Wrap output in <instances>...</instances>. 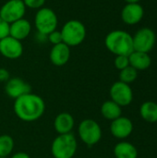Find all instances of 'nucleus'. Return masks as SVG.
<instances>
[{
    "mask_svg": "<svg viewBox=\"0 0 157 158\" xmlns=\"http://www.w3.org/2000/svg\"><path fill=\"white\" fill-rule=\"evenodd\" d=\"M75 126V120L71 114L68 112L59 113L54 120V128L58 134L70 133Z\"/></svg>",
    "mask_w": 157,
    "mask_h": 158,
    "instance_id": "16",
    "label": "nucleus"
},
{
    "mask_svg": "<svg viewBox=\"0 0 157 158\" xmlns=\"http://www.w3.org/2000/svg\"><path fill=\"white\" fill-rule=\"evenodd\" d=\"M63 43L69 47L81 44L86 38V27L79 19L68 20L60 30Z\"/></svg>",
    "mask_w": 157,
    "mask_h": 158,
    "instance_id": "3",
    "label": "nucleus"
},
{
    "mask_svg": "<svg viewBox=\"0 0 157 158\" xmlns=\"http://www.w3.org/2000/svg\"><path fill=\"white\" fill-rule=\"evenodd\" d=\"M116 158H138V150L135 145L129 142H120L114 147Z\"/></svg>",
    "mask_w": 157,
    "mask_h": 158,
    "instance_id": "18",
    "label": "nucleus"
},
{
    "mask_svg": "<svg viewBox=\"0 0 157 158\" xmlns=\"http://www.w3.org/2000/svg\"><path fill=\"white\" fill-rule=\"evenodd\" d=\"M34 39L39 44H43V43L48 42L47 35L46 34H43V33H41V32H38V31H36V33L34 35Z\"/></svg>",
    "mask_w": 157,
    "mask_h": 158,
    "instance_id": "28",
    "label": "nucleus"
},
{
    "mask_svg": "<svg viewBox=\"0 0 157 158\" xmlns=\"http://www.w3.org/2000/svg\"><path fill=\"white\" fill-rule=\"evenodd\" d=\"M141 0H125V2L127 4H130V3H139Z\"/></svg>",
    "mask_w": 157,
    "mask_h": 158,
    "instance_id": "30",
    "label": "nucleus"
},
{
    "mask_svg": "<svg viewBox=\"0 0 157 158\" xmlns=\"http://www.w3.org/2000/svg\"><path fill=\"white\" fill-rule=\"evenodd\" d=\"M137 78H138V70L132 68L131 66H129L124 69L119 70V81L124 83L130 84L133 81H135Z\"/></svg>",
    "mask_w": 157,
    "mask_h": 158,
    "instance_id": "22",
    "label": "nucleus"
},
{
    "mask_svg": "<svg viewBox=\"0 0 157 158\" xmlns=\"http://www.w3.org/2000/svg\"><path fill=\"white\" fill-rule=\"evenodd\" d=\"M58 25L56 13L50 7L43 6L37 10L34 16V26L38 32L48 35L56 31Z\"/></svg>",
    "mask_w": 157,
    "mask_h": 158,
    "instance_id": "6",
    "label": "nucleus"
},
{
    "mask_svg": "<svg viewBox=\"0 0 157 158\" xmlns=\"http://www.w3.org/2000/svg\"><path fill=\"white\" fill-rule=\"evenodd\" d=\"M130 66L139 70H145L152 65V58L148 53L133 51L129 56Z\"/></svg>",
    "mask_w": 157,
    "mask_h": 158,
    "instance_id": "17",
    "label": "nucleus"
},
{
    "mask_svg": "<svg viewBox=\"0 0 157 158\" xmlns=\"http://www.w3.org/2000/svg\"><path fill=\"white\" fill-rule=\"evenodd\" d=\"M14 149V140L8 134L0 135V158L7 157Z\"/></svg>",
    "mask_w": 157,
    "mask_h": 158,
    "instance_id": "21",
    "label": "nucleus"
},
{
    "mask_svg": "<svg viewBox=\"0 0 157 158\" xmlns=\"http://www.w3.org/2000/svg\"><path fill=\"white\" fill-rule=\"evenodd\" d=\"M9 35V24L0 18V40Z\"/></svg>",
    "mask_w": 157,
    "mask_h": 158,
    "instance_id": "26",
    "label": "nucleus"
},
{
    "mask_svg": "<svg viewBox=\"0 0 157 158\" xmlns=\"http://www.w3.org/2000/svg\"><path fill=\"white\" fill-rule=\"evenodd\" d=\"M46 0H23V3L26 6V8L31 9H40L44 6Z\"/></svg>",
    "mask_w": 157,
    "mask_h": 158,
    "instance_id": "24",
    "label": "nucleus"
},
{
    "mask_svg": "<svg viewBox=\"0 0 157 158\" xmlns=\"http://www.w3.org/2000/svg\"><path fill=\"white\" fill-rule=\"evenodd\" d=\"M47 40H48V43L52 44L53 45L57 44H60V43H63V39H62L61 32H60V31H57V30L50 32L47 35Z\"/></svg>",
    "mask_w": 157,
    "mask_h": 158,
    "instance_id": "25",
    "label": "nucleus"
},
{
    "mask_svg": "<svg viewBox=\"0 0 157 158\" xmlns=\"http://www.w3.org/2000/svg\"><path fill=\"white\" fill-rule=\"evenodd\" d=\"M110 98L118 106H128L133 101V91L130 84L118 81L112 84L109 90Z\"/></svg>",
    "mask_w": 157,
    "mask_h": 158,
    "instance_id": "9",
    "label": "nucleus"
},
{
    "mask_svg": "<svg viewBox=\"0 0 157 158\" xmlns=\"http://www.w3.org/2000/svg\"><path fill=\"white\" fill-rule=\"evenodd\" d=\"M77 148V139L71 132L58 134L52 142L51 153L54 158H73Z\"/></svg>",
    "mask_w": 157,
    "mask_h": 158,
    "instance_id": "4",
    "label": "nucleus"
},
{
    "mask_svg": "<svg viewBox=\"0 0 157 158\" xmlns=\"http://www.w3.org/2000/svg\"><path fill=\"white\" fill-rule=\"evenodd\" d=\"M140 115L148 123H157V103L153 101L143 103L140 107Z\"/></svg>",
    "mask_w": 157,
    "mask_h": 158,
    "instance_id": "20",
    "label": "nucleus"
},
{
    "mask_svg": "<svg viewBox=\"0 0 157 158\" xmlns=\"http://www.w3.org/2000/svg\"><path fill=\"white\" fill-rule=\"evenodd\" d=\"M13 109L15 115L20 120L33 122L44 114L45 103L40 95L29 93L15 99Z\"/></svg>",
    "mask_w": 157,
    "mask_h": 158,
    "instance_id": "1",
    "label": "nucleus"
},
{
    "mask_svg": "<svg viewBox=\"0 0 157 158\" xmlns=\"http://www.w3.org/2000/svg\"><path fill=\"white\" fill-rule=\"evenodd\" d=\"M10 158H31V156L24 152H18L16 154H14Z\"/></svg>",
    "mask_w": 157,
    "mask_h": 158,
    "instance_id": "29",
    "label": "nucleus"
},
{
    "mask_svg": "<svg viewBox=\"0 0 157 158\" xmlns=\"http://www.w3.org/2000/svg\"><path fill=\"white\" fill-rule=\"evenodd\" d=\"M5 93L8 97L12 99H17L26 94L31 93V87L27 81L20 78H10L6 82Z\"/></svg>",
    "mask_w": 157,
    "mask_h": 158,
    "instance_id": "12",
    "label": "nucleus"
},
{
    "mask_svg": "<svg viewBox=\"0 0 157 158\" xmlns=\"http://www.w3.org/2000/svg\"><path fill=\"white\" fill-rule=\"evenodd\" d=\"M0 54L7 59H18L23 54V44L11 36L0 40Z\"/></svg>",
    "mask_w": 157,
    "mask_h": 158,
    "instance_id": "10",
    "label": "nucleus"
},
{
    "mask_svg": "<svg viewBox=\"0 0 157 158\" xmlns=\"http://www.w3.org/2000/svg\"><path fill=\"white\" fill-rule=\"evenodd\" d=\"M78 135L81 141L87 146L92 147L97 144L102 138V129L99 123L92 118H86L80 122Z\"/></svg>",
    "mask_w": 157,
    "mask_h": 158,
    "instance_id": "5",
    "label": "nucleus"
},
{
    "mask_svg": "<svg viewBox=\"0 0 157 158\" xmlns=\"http://www.w3.org/2000/svg\"><path fill=\"white\" fill-rule=\"evenodd\" d=\"M134 129L132 121L127 117H119L111 121L110 132L111 134L119 140H124L130 136Z\"/></svg>",
    "mask_w": 157,
    "mask_h": 158,
    "instance_id": "11",
    "label": "nucleus"
},
{
    "mask_svg": "<svg viewBox=\"0 0 157 158\" xmlns=\"http://www.w3.org/2000/svg\"><path fill=\"white\" fill-rule=\"evenodd\" d=\"M144 16V9L140 3L126 4L121 10V19L127 25L138 24Z\"/></svg>",
    "mask_w": 157,
    "mask_h": 158,
    "instance_id": "13",
    "label": "nucleus"
},
{
    "mask_svg": "<svg viewBox=\"0 0 157 158\" xmlns=\"http://www.w3.org/2000/svg\"><path fill=\"white\" fill-rule=\"evenodd\" d=\"M26 6L23 1L7 0L0 7V18L8 24L24 18Z\"/></svg>",
    "mask_w": 157,
    "mask_h": 158,
    "instance_id": "8",
    "label": "nucleus"
},
{
    "mask_svg": "<svg viewBox=\"0 0 157 158\" xmlns=\"http://www.w3.org/2000/svg\"><path fill=\"white\" fill-rule=\"evenodd\" d=\"M101 114L107 120H114L119 117H121L122 109L121 106H118L112 100H107L104 102L101 106Z\"/></svg>",
    "mask_w": 157,
    "mask_h": 158,
    "instance_id": "19",
    "label": "nucleus"
},
{
    "mask_svg": "<svg viewBox=\"0 0 157 158\" xmlns=\"http://www.w3.org/2000/svg\"><path fill=\"white\" fill-rule=\"evenodd\" d=\"M106 49L115 56H130L133 51L132 35L122 30H115L105 38Z\"/></svg>",
    "mask_w": 157,
    "mask_h": 158,
    "instance_id": "2",
    "label": "nucleus"
},
{
    "mask_svg": "<svg viewBox=\"0 0 157 158\" xmlns=\"http://www.w3.org/2000/svg\"><path fill=\"white\" fill-rule=\"evenodd\" d=\"M70 58V47L64 43H60L52 46L49 53L51 63L56 67L65 66Z\"/></svg>",
    "mask_w": 157,
    "mask_h": 158,
    "instance_id": "14",
    "label": "nucleus"
},
{
    "mask_svg": "<svg viewBox=\"0 0 157 158\" xmlns=\"http://www.w3.org/2000/svg\"><path fill=\"white\" fill-rule=\"evenodd\" d=\"M10 79V73L7 69L0 68V82H6Z\"/></svg>",
    "mask_w": 157,
    "mask_h": 158,
    "instance_id": "27",
    "label": "nucleus"
},
{
    "mask_svg": "<svg viewBox=\"0 0 157 158\" xmlns=\"http://www.w3.org/2000/svg\"><path fill=\"white\" fill-rule=\"evenodd\" d=\"M19 1H23V0H19Z\"/></svg>",
    "mask_w": 157,
    "mask_h": 158,
    "instance_id": "31",
    "label": "nucleus"
},
{
    "mask_svg": "<svg viewBox=\"0 0 157 158\" xmlns=\"http://www.w3.org/2000/svg\"><path fill=\"white\" fill-rule=\"evenodd\" d=\"M114 65L118 70H122L130 66V60L128 56H116L114 60Z\"/></svg>",
    "mask_w": 157,
    "mask_h": 158,
    "instance_id": "23",
    "label": "nucleus"
},
{
    "mask_svg": "<svg viewBox=\"0 0 157 158\" xmlns=\"http://www.w3.org/2000/svg\"><path fill=\"white\" fill-rule=\"evenodd\" d=\"M31 32V22L22 18L9 24V36L22 41L25 40Z\"/></svg>",
    "mask_w": 157,
    "mask_h": 158,
    "instance_id": "15",
    "label": "nucleus"
},
{
    "mask_svg": "<svg viewBox=\"0 0 157 158\" xmlns=\"http://www.w3.org/2000/svg\"><path fill=\"white\" fill-rule=\"evenodd\" d=\"M132 42L134 51L149 54L155 44L156 35L151 28H141L132 36Z\"/></svg>",
    "mask_w": 157,
    "mask_h": 158,
    "instance_id": "7",
    "label": "nucleus"
}]
</instances>
